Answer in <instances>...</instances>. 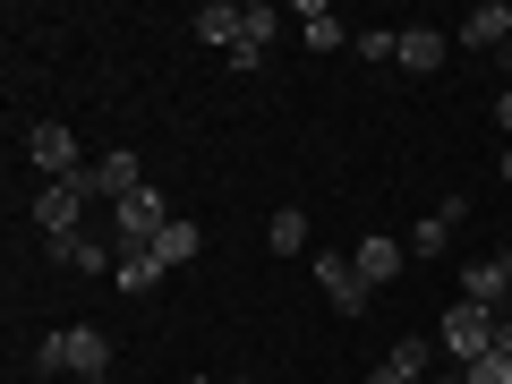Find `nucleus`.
<instances>
[{
	"label": "nucleus",
	"instance_id": "obj_3",
	"mask_svg": "<svg viewBox=\"0 0 512 384\" xmlns=\"http://www.w3.org/2000/svg\"><path fill=\"white\" fill-rule=\"evenodd\" d=\"M86 197H94L86 171H77V180H43L26 214H35V231H43V239H60V231H77V222H86Z\"/></svg>",
	"mask_w": 512,
	"mask_h": 384
},
{
	"label": "nucleus",
	"instance_id": "obj_18",
	"mask_svg": "<svg viewBox=\"0 0 512 384\" xmlns=\"http://www.w3.org/2000/svg\"><path fill=\"white\" fill-rule=\"evenodd\" d=\"M111 282H120V291H154V282H163V265H154V248L120 256V265H111Z\"/></svg>",
	"mask_w": 512,
	"mask_h": 384
},
{
	"label": "nucleus",
	"instance_id": "obj_1",
	"mask_svg": "<svg viewBox=\"0 0 512 384\" xmlns=\"http://www.w3.org/2000/svg\"><path fill=\"white\" fill-rule=\"evenodd\" d=\"M35 376H111V333L94 325H60L35 342Z\"/></svg>",
	"mask_w": 512,
	"mask_h": 384
},
{
	"label": "nucleus",
	"instance_id": "obj_17",
	"mask_svg": "<svg viewBox=\"0 0 512 384\" xmlns=\"http://www.w3.org/2000/svg\"><path fill=\"white\" fill-rule=\"evenodd\" d=\"M265 248H274V256H316V248H308V214H299V205H282V214L265 222Z\"/></svg>",
	"mask_w": 512,
	"mask_h": 384
},
{
	"label": "nucleus",
	"instance_id": "obj_24",
	"mask_svg": "<svg viewBox=\"0 0 512 384\" xmlns=\"http://www.w3.org/2000/svg\"><path fill=\"white\" fill-rule=\"evenodd\" d=\"M77 384H120V376H77Z\"/></svg>",
	"mask_w": 512,
	"mask_h": 384
},
{
	"label": "nucleus",
	"instance_id": "obj_28",
	"mask_svg": "<svg viewBox=\"0 0 512 384\" xmlns=\"http://www.w3.org/2000/svg\"><path fill=\"white\" fill-rule=\"evenodd\" d=\"M504 69H512V43H504Z\"/></svg>",
	"mask_w": 512,
	"mask_h": 384
},
{
	"label": "nucleus",
	"instance_id": "obj_22",
	"mask_svg": "<svg viewBox=\"0 0 512 384\" xmlns=\"http://www.w3.org/2000/svg\"><path fill=\"white\" fill-rule=\"evenodd\" d=\"M495 128H504V146H512V94H495Z\"/></svg>",
	"mask_w": 512,
	"mask_h": 384
},
{
	"label": "nucleus",
	"instance_id": "obj_8",
	"mask_svg": "<svg viewBox=\"0 0 512 384\" xmlns=\"http://www.w3.org/2000/svg\"><path fill=\"white\" fill-rule=\"evenodd\" d=\"M350 265H359L367 291H384V282L410 265V239H384V231H359V248H350Z\"/></svg>",
	"mask_w": 512,
	"mask_h": 384
},
{
	"label": "nucleus",
	"instance_id": "obj_11",
	"mask_svg": "<svg viewBox=\"0 0 512 384\" xmlns=\"http://www.w3.org/2000/svg\"><path fill=\"white\" fill-rule=\"evenodd\" d=\"M188 35H197V43H214V52L231 60V52H239V35H248V9H239V0H205L197 18H188Z\"/></svg>",
	"mask_w": 512,
	"mask_h": 384
},
{
	"label": "nucleus",
	"instance_id": "obj_6",
	"mask_svg": "<svg viewBox=\"0 0 512 384\" xmlns=\"http://www.w3.org/2000/svg\"><path fill=\"white\" fill-rule=\"evenodd\" d=\"M487 342H495V308H478V299H453V308H444V350L470 367V359H487Z\"/></svg>",
	"mask_w": 512,
	"mask_h": 384
},
{
	"label": "nucleus",
	"instance_id": "obj_13",
	"mask_svg": "<svg viewBox=\"0 0 512 384\" xmlns=\"http://www.w3.org/2000/svg\"><path fill=\"white\" fill-rule=\"evenodd\" d=\"M299 43H308V52H342V43H350L342 9H325V0H299Z\"/></svg>",
	"mask_w": 512,
	"mask_h": 384
},
{
	"label": "nucleus",
	"instance_id": "obj_10",
	"mask_svg": "<svg viewBox=\"0 0 512 384\" xmlns=\"http://www.w3.org/2000/svg\"><path fill=\"white\" fill-rule=\"evenodd\" d=\"M504 291H512V256H504V248H495V256H470V265H461V299H478V308L504 316Z\"/></svg>",
	"mask_w": 512,
	"mask_h": 384
},
{
	"label": "nucleus",
	"instance_id": "obj_27",
	"mask_svg": "<svg viewBox=\"0 0 512 384\" xmlns=\"http://www.w3.org/2000/svg\"><path fill=\"white\" fill-rule=\"evenodd\" d=\"M188 384H214V376H188Z\"/></svg>",
	"mask_w": 512,
	"mask_h": 384
},
{
	"label": "nucleus",
	"instance_id": "obj_26",
	"mask_svg": "<svg viewBox=\"0 0 512 384\" xmlns=\"http://www.w3.org/2000/svg\"><path fill=\"white\" fill-rule=\"evenodd\" d=\"M436 384H470V376H436Z\"/></svg>",
	"mask_w": 512,
	"mask_h": 384
},
{
	"label": "nucleus",
	"instance_id": "obj_21",
	"mask_svg": "<svg viewBox=\"0 0 512 384\" xmlns=\"http://www.w3.org/2000/svg\"><path fill=\"white\" fill-rule=\"evenodd\" d=\"M461 376H470V384H512V350H495V342H487V359H470Z\"/></svg>",
	"mask_w": 512,
	"mask_h": 384
},
{
	"label": "nucleus",
	"instance_id": "obj_14",
	"mask_svg": "<svg viewBox=\"0 0 512 384\" xmlns=\"http://www.w3.org/2000/svg\"><path fill=\"white\" fill-rule=\"evenodd\" d=\"M43 248H52V265H69V274H103V265H120V256H111V239H77V231L43 239Z\"/></svg>",
	"mask_w": 512,
	"mask_h": 384
},
{
	"label": "nucleus",
	"instance_id": "obj_16",
	"mask_svg": "<svg viewBox=\"0 0 512 384\" xmlns=\"http://www.w3.org/2000/svg\"><path fill=\"white\" fill-rule=\"evenodd\" d=\"M444 60H453V35H436V26H402V69L436 77Z\"/></svg>",
	"mask_w": 512,
	"mask_h": 384
},
{
	"label": "nucleus",
	"instance_id": "obj_15",
	"mask_svg": "<svg viewBox=\"0 0 512 384\" xmlns=\"http://www.w3.org/2000/svg\"><path fill=\"white\" fill-rule=\"evenodd\" d=\"M419 376H427V342H419V333H410V342H393L376 367H367V384H419Z\"/></svg>",
	"mask_w": 512,
	"mask_h": 384
},
{
	"label": "nucleus",
	"instance_id": "obj_9",
	"mask_svg": "<svg viewBox=\"0 0 512 384\" xmlns=\"http://www.w3.org/2000/svg\"><path fill=\"white\" fill-rule=\"evenodd\" d=\"M453 43H461V52H504V43H512V0H478L470 18L453 26Z\"/></svg>",
	"mask_w": 512,
	"mask_h": 384
},
{
	"label": "nucleus",
	"instance_id": "obj_25",
	"mask_svg": "<svg viewBox=\"0 0 512 384\" xmlns=\"http://www.w3.org/2000/svg\"><path fill=\"white\" fill-rule=\"evenodd\" d=\"M222 384H256V376H222Z\"/></svg>",
	"mask_w": 512,
	"mask_h": 384
},
{
	"label": "nucleus",
	"instance_id": "obj_2",
	"mask_svg": "<svg viewBox=\"0 0 512 384\" xmlns=\"http://www.w3.org/2000/svg\"><path fill=\"white\" fill-rule=\"evenodd\" d=\"M171 222V205H163V188H137V197H120L111 205V256H137V248H154V231Z\"/></svg>",
	"mask_w": 512,
	"mask_h": 384
},
{
	"label": "nucleus",
	"instance_id": "obj_4",
	"mask_svg": "<svg viewBox=\"0 0 512 384\" xmlns=\"http://www.w3.org/2000/svg\"><path fill=\"white\" fill-rule=\"evenodd\" d=\"M26 163H35L43 180H77V171H86V154H77L69 120H35V128H26Z\"/></svg>",
	"mask_w": 512,
	"mask_h": 384
},
{
	"label": "nucleus",
	"instance_id": "obj_5",
	"mask_svg": "<svg viewBox=\"0 0 512 384\" xmlns=\"http://www.w3.org/2000/svg\"><path fill=\"white\" fill-rule=\"evenodd\" d=\"M86 188H94L103 205L137 197V188H146V154H137V146H111V154H94V163H86Z\"/></svg>",
	"mask_w": 512,
	"mask_h": 384
},
{
	"label": "nucleus",
	"instance_id": "obj_23",
	"mask_svg": "<svg viewBox=\"0 0 512 384\" xmlns=\"http://www.w3.org/2000/svg\"><path fill=\"white\" fill-rule=\"evenodd\" d=\"M495 171H504V180H512V146H504V154H495Z\"/></svg>",
	"mask_w": 512,
	"mask_h": 384
},
{
	"label": "nucleus",
	"instance_id": "obj_12",
	"mask_svg": "<svg viewBox=\"0 0 512 384\" xmlns=\"http://www.w3.org/2000/svg\"><path fill=\"white\" fill-rule=\"evenodd\" d=\"M197 248H205V231L188 214H171L163 231H154V265H163V274H180V265H197Z\"/></svg>",
	"mask_w": 512,
	"mask_h": 384
},
{
	"label": "nucleus",
	"instance_id": "obj_20",
	"mask_svg": "<svg viewBox=\"0 0 512 384\" xmlns=\"http://www.w3.org/2000/svg\"><path fill=\"white\" fill-rule=\"evenodd\" d=\"M359 60H402V35H393V26H359Z\"/></svg>",
	"mask_w": 512,
	"mask_h": 384
},
{
	"label": "nucleus",
	"instance_id": "obj_7",
	"mask_svg": "<svg viewBox=\"0 0 512 384\" xmlns=\"http://www.w3.org/2000/svg\"><path fill=\"white\" fill-rule=\"evenodd\" d=\"M308 274H316V291H325L342 316H359V308H367V282H359V265H350L342 248H316V256H308Z\"/></svg>",
	"mask_w": 512,
	"mask_h": 384
},
{
	"label": "nucleus",
	"instance_id": "obj_19",
	"mask_svg": "<svg viewBox=\"0 0 512 384\" xmlns=\"http://www.w3.org/2000/svg\"><path fill=\"white\" fill-rule=\"evenodd\" d=\"M444 248H453V222H444V214H427L419 231H410V256L427 265V256H444Z\"/></svg>",
	"mask_w": 512,
	"mask_h": 384
}]
</instances>
